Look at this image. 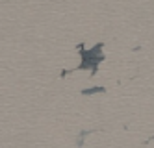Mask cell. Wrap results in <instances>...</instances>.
I'll return each instance as SVG.
<instances>
[{
  "instance_id": "obj_1",
  "label": "cell",
  "mask_w": 154,
  "mask_h": 148,
  "mask_svg": "<svg viewBox=\"0 0 154 148\" xmlns=\"http://www.w3.org/2000/svg\"><path fill=\"white\" fill-rule=\"evenodd\" d=\"M102 47H104V44H102V43H98V44H95L91 50H85V48H84V43L78 44L76 48H78V52H80V56H82V63L76 67L74 71L91 69V76H95V74H97L98 61H102V59H104V56H102Z\"/></svg>"
},
{
  "instance_id": "obj_2",
  "label": "cell",
  "mask_w": 154,
  "mask_h": 148,
  "mask_svg": "<svg viewBox=\"0 0 154 148\" xmlns=\"http://www.w3.org/2000/svg\"><path fill=\"white\" fill-rule=\"evenodd\" d=\"M82 95H97V93H106V87H89V89H82Z\"/></svg>"
},
{
  "instance_id": "obj_3",
  "label": "cell",
  "mask_w": 154,
  "mask_h": 148,
  "mask_svg": "<svg viewBox=\"0 0 154 148\" xmlns=\"http://www.w3.org/2000/svg\"><path fill=\"white\" fill-rule=\"evenodd\" d=\"M97 130H87V131H82L80 135H78V146H82V143H84V137H85V135L87 133H95Z\"/></svg>"
}]
</instances>
